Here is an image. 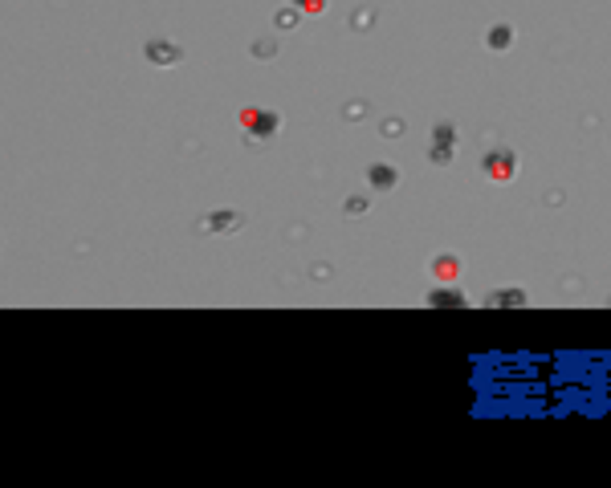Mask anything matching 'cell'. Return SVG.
Returning a JSON list of instances; mask_svg holds the SVG:
<instances>
[{
	"label": "cell",
	"mask_w": 611,
	"mask_h": 488,
	"mask_svg": "<svg viewBox=\"0 0 611 488\" xmlns=\"http://www.w3.org/2000/svg\"><path fill=\"white\" fill-rule=\"evenodd\" d=\"M297 13H326V0H290Z\"/></svg>",
	"instance_id": "cell-12"
},
{
	"label": "cell",
	"mask_w": 611,
	"mask_h": 488,
	"mask_svg": "<svg viewBox=\"0 0 611 488\" xmlns=\"http://www.w3.org/2000/svg\"><path fill=\"white\" fill-rule=\"evenodd\" d=\"M297 25V8H281V13H273V29L285 33V29H294Z\"/></svg>",
	"instance_id": "cell-11"
},
{
	"label": "cell",
	"mask_w": 611,
	"mask_h": 488,
	"mask_svg": "<svg viewBox=\"0 0 611 488\" xmlns=\"http://www.w3.org/2000/svg\"><path fill=\"white\" fill-rule=\"evenodd\" d=\"M485 45L493 49V53H506V49L513 45V25H493L489 37H485Z\"/></svg>",
	"instance_id": "cell-6"
},
{
	"label": "cell",
	"mask_w": 611,
	"mask_h": 488,
	"mask_svg": "<svg viewBox=\"0 0 611 488\" xmlns=\"http://www.w3.org/2000/svg\"><path fill=\"white\" fill-rule=\"evenodd\" d=\"M428 306H436V309H440V306H452V309H461V306H469V297H464L461 289H436V293H432V297H428Z\"/></svg>",
	"instance_id": "cell-9"
},
{
	"label": "cell",
	"mask_w": 611,
	"mask_h": 488,
	"mask_svg": "<svg viewBox=\"0 0 611 488\" xmlns=\"http://www.w3.org/2000/svg\"><path fill=\"white\" fill-rule=\"evenodd\" d=\"M481 171L489 179H497V183H506V179L518 175V155H513L510 146H493V151L481 155Z\"/></svg>",
	"instance_id": "cell-1"
},
{
	"label": "cell",
	"mask_w": 611,
	"mask_h": 488,
	"mask_svg": "<svg viewBox=\"0 0 611 488\" xmlns=\"http://www.w3.org/2000/svg\"><path fill=\"white\" fill-rule=\"evenodd\" d=\"M432 273L440 277V281H457V273H461V260L452 257V252H440V257L432 260Z\"/></svg>",
	"instance_id": "cell-7"
},
{
	"label": "cell",
	"mask_w": 611,
	"mask_h": 488,
	"mask_svg": "<svg viewBox=\"0 0 611 488\" xmlns=\"http://www.w3.org/2000/svg\"><path fill=\"white\" fill-rule=\"evenodd\" d=\"M485 306H493V309H506V306H526V293L522 289H497L485 297Z\"/></svg>",
	"instance_id": "cell-8"
},
{
	"label": "cell",
	"mask_w": 611,
	"mask_h": 488,
	"mask_svg": "<svg viewBox=\"0 0 611 488\" xmlns=\"http://www.w3.org/2000/svg\"><path fill=\"white\" fill-rule=\"evenodd\" d=\"M241 122L249 127V139H273L281 130V114L278 110H245Z\"/></svg>",
	"instance_id": "cell-3"
},
{
	"label": "cell",
	"mask_w": 611,
	"mask_h": 488,
	"mask_svg": "<svg viewBox=\"0 0 611 488\" xmlns=\"http://www.w3.org/2000/svg\"><path fill=\"white\" fill-rule=\"evenodd\" d=\"M143 57H147L151 65H159V69H171V65L183 62V45L180 41H167V37H155V41L143 45Z\"/></svg>",
	"instance_id": "cell-2"
},
{
	"label": "cell",
	"mask_w": 611,
	"mask_h": 488,
	"mask_svg": "<svg viewBox=\"0 0 611 488\" xmlns=\"http://www.w3.org/2000/svg\"><path fill=\"white\" fill-rule=\"evenodd\" d=\"M343 211H347V216H363V211H367V199H347V204H343Z\"/></svg>",
	"instance_id": "cell-13"
},
{
	"label": "cell",
	"mask_w": 611,
	"mask_h": 488,
	"mask_svg": "<svg viewBox=\"0 0 611 488\" xmlns=\"http://www.w3.org/2000/svg\"><path fill=\"white\" fill-rule=\"evenodd\" d=\"M245 224V216L241 211H208L204 220H200V232H212V236H220V232H236V228Z\"/></svg>",
	"instance_id": "cell-5"
},
{
	"label": "cell",
	"mask_w": 611,
	"mask_h": 488,
	"mask_svg": "<svg viewBox=\"0 0 611 488\" xmlns=\"http://www.w3.org/2000/svg\"><path fill=\"white\" fill-rule=\"evenodd\" d=\"M253 53H257V57H273V41H261V45H253Z\"/></svg>",
	"instance_id": "cell-14"
},
{
	"label": "cell",
	"mask_w": 611,
	"mask_h": 488,
	"mask_svg": "<svg viewBox=\"0 0 611 488\" xmlns=\"http://www.w3.org/2000/svg\"><path fill=\"white\" fill-rule=\"evenodd\" d=\"M432 146L457 151V127H452V122H436V127H432Z\"/></svg>",
	"instance_id": "cell-10"
},
{
	"label": "cell",
	"mask_w": 611,
	"mask_h": 488,
	"mask_svg": "<svg viewBox=\"0 0 611 488\" xmlns=\"http://www.w3.org/2000/svg\"><path fill=\"white\" fill-rule=\"evenodd\" d=\"M396 183H399L396 163H371V167H367V187H371L375 195L396 192Z\"/></svg>",
	"instance_id": "cell-4"
}]
</instances>
